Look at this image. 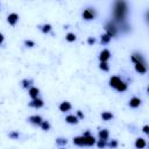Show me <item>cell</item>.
Segmentation results:
<instances>
[{
  "label": "cell",
  "mask_w": 149,
  "mask_h": 149,
  "mask_svg": "<svg viewBox=\"0 0 149 149\" xmlns=\"http://www.w3.org/2000/svg\"><path fill=\"white\" fill-rule=\"evenodd\" d=\"M128 13V6L126 1H116L114 3V9H113V15L114 19L119 22H122L126 19V15Z\"/></svg>",
  "instance_id": "cell-1"
},
{
  "label": "cell",
  "mask_w": 149,
  "mask_h": 149,
  "mask_svg": "<svg viewBox=\"0 0 149 149\" xmlns=\"http://www.w3.org/2000/svg\"><path fill=\"white\" fill-rule=\"evenodd\" d=\"M105 30H106V34L112 38L114 36H116L118 34V28L115 27V24L113 22H107L106 26H105Z\"/></svg>",
  "instance_id": "cell-2"
},
{
  "label": "cell",
  "mask_w": 149,
  "mask_h": 149,
  "mask_svg": "<svg viewBox=\"0 0 149 149\" xmlns=\"http://www.w3.org/2000/svg\"><path fill=\"white\" fill-rule=\"evenodd\" d=\"M81 16H83V19H84V20L90 21V20H93V19L95 17V12H94L92 8H86V9H84V10H83Z\"/></svg>",
  "instance_id": "cell-3"
},
{
  "label": "cell",
  "mask_w": 149,
  "mask_h": 149,
  "mask_svg": "<svg viewBox=\"0 0 149 149\" xmlns=\"http://www.w3.org/2000/svg\"><path fill=\"white\" fill-rule=\"evenodd\" d=\"M141 102H142V100H141L140 98H137V97H133V98L129 99V101H128V106H129L130 108H137V107L141 105Z\"/></svg>",
  "instance_id": "cell-4"
},
{
  "label": "cell",
  "mask_w": 149,
  "mask_h": 149,
  "mask_svg": "<svg viewBox=\"0 0 149 149\" xmlns=\"http://www.w3.org/2000/svg\"><path fill=\"white\" fill-rule=\"evenodd\" d=\"M109 57H111V52L107 49H102L99 54V61L100 62H107L109 59Z\"/></svg>",
  "instance_id": "cell-5"
},
{
  "label": "cell",
  "mask_w": 149,
  "mask_h": 149,
  "mask_svg": "<svg viewBox=\"0 0 149 149\" xmlns=\"http://www.w3.org/2000/svg\"><path fill=\"white\" fill-rule=\"evenodd\" d=\"M17 21H19V15H17L16 13H10V14H8V16H7V22H8L10 26H15V24L17 23Z\"/></svg>",
  "instance_id": "cell-6"
},
{
  "label": "cell",
  "mask_w": 149,
  "mask_h": 149,
  "mask_svg": "<svg viewBox=\"0 0 149 149\" xmlns=\"http://www.w3.org/2000/svg\"><path fill=\"white\" fill-rule=\"evenodd\" d=\"M135 71L140 74H143L147 72V64L146 63H135Z\"/></svg>",
  "instance_id": "cell-7"
},
{
  "label": "cell",
  "mask_w": 149,
  "mask_h": 149,
  "mask_svg": "<svg viewBox=\"0 0 149 149\" xmlns=\"http://www.w3.org/2000/svg\"><path fill=\"white\" fill-rule=\"evenodd\" d=\"M28 105H29L30 107H34V108H41V107H43L44 102H43L42 99L36 98V99H31V101H30Z\"/></svg>",
  "instance_id": "cell-8"
},
{
  "label": "cell",
  "mask_w": 149,
  "mask_h": 149,
  "mask_svg": "<svg viewBox=\"0 0 149 149\" xmlns=\"http://www.w3.org/2000/svg\"><path fill=\"white\" fill-rule=\"evenodd\" d=\"M84 142H85V146L86 147H92L95 144L97 140L93 135H87V136H84Z\"/></svg>",
  "instance_id": "cell-9"
},
{
  "label": "cell",
  "mask_w": 149,
  "mask_h": 149,
  "mask_svg": "<svg viewBox=\"0 0 149 149\" xmlns=\"http://www.w3.org/2000/svg\"><path fill=\"white\" fill-rule=\"evenodd\" d=\"M58 108H59V111H61V112L65 113V112H69V111L72 108V106H71V104H70L69 101H62V102L59 104Z\"/></svg>",
  "instance_id": "cell-10"
},
{
  "label": "cell",
  "mask_w": 149,
  "mask_h": 149,
  "mask_svg": "<svg viewBox=\"0 0 149 149\" xmlns=\"http://www.w3.org/2000/svg\"><path fill=\"white\" fill-rule=\"evenodd\" d=\"M28 120H29V122H31L35 126H40L42 123V121H43V119L40 115H31V116H29Z\"/></svg>",
  "instance_id": "cell-11"
},
{
  "label": "cell",
  "mask_w": 149,
  "mask_h": 149,
  "mask_svg": "<svg viewBox=\"0 0 149 149\" xmlns=\"http://www.w3.org/2000/svg\"><path fill=\"white\" fill-rule=\"evenodd\" d=\"M130 61L135 64V63H146V61L143 59V57L140 55V54H137V52H135V54H133L132 56H130Z\"/></svg>",
  "instance_id": "cell-12"
},
{
  "label": "cell",
  "mask_w": 149,
  "mask_h": 149,
  "mask_svg": "<svg viewBox=\"0 0 149 149\" xmlns=\"http://www.w3.org/2000/svg\"><path fill=\"white\" fill-rule=\"evenodd\" d=\"M28 94H29V97H30L31 99H36V98H38V94H40V90H38L37 87H34V86H31V87L29 88V91H28Z\"/></svg>",
  "instance_id": "cell-13"
},
{
  "label": "cell",
  "mask_w": 149,
  "mask_h": 149,
  "mask_svg": "<svg viewBox=\"0 0 149 149\" xmlns=\"http://www.w3.org/2000/svg\"><path fill=\"white\" fill-rule=\"evenodd\" d=\"M146 146H147V142L143 137H137L135 140V147L137 149H143V148H146Z\"/></svg>",
  "instance_id": "cell-14"
},
{
  "label": "cell",
  "mask_w": 149,
  "mask_h": 149,
  "mask_svg": "<svg viewBox=\"0 0 149 149\" xmlns=\"http://www.w3.org/2000/svg\"><path fill=\"white\" fill-rule=\"evenodd\" d=\"M65 121H66L68 123H70V125H77V123L79 122V119H78L76 115H73V114H70V115H68V116L65 118Z\"/></svg>",
  "instance_id": "cell-15"
},
{
  "label": "cell",
  "mask_w": 149,
  "mask_h": 149,
  "mask_svg": "<svg viewBox=\"0 0 149 149\" xmlns=\"http://www.w3.org/2000/svg\"><path fill=\"white\" fill-rule=\"evenodd\" d=\"M98 136H99V140L107 141V140H108V137H109V133H108V130H107V129H101V130H99Z\"/></svg>",
  "instance_id": "cell-16"
},
{
  "label": "cell",
  "mask_w": 149,
  "mask_h": 149,
  "mask_svg": "<svg viewBox=\"0 0 149 149\" xmlns=\"http://www.w3.org/2000/svg\"><path fill=\"white\" fill-rule=\"evenodd\" d=\"M120 77H118V76H112L111 78H109V86L111 87H113V88H115L116 87V85L120 83Z\"/></svg>",
  "instance_id": "cell-17"
},
{
  "label": "cell",
  "mask_w": 149,
  "mask_h": 149,
  "mask_svg": "<svg viewBox=\"0 0 149 149\" xmlns=\"http://www.w3.org/2000/svg\"><path fill=\"white\" fill-rule=\"evenodd\" d=\"M127 88H128V84H127L126 81H122V80H120V83H119V84L116 85V87H115V90L119 91V92H125Z\"/></svg>",
  "instance_id": "cell-18"
},
{
  "label": "cell",
  "mask_w": 149,
  "mask_h": 149,
  "mask_svg": "<svg viewBox=\"0 0 149 149\" xmlns=\"http://www.w3.org/2000/svg\"><path fill=\"white\" fill-rule=\"evenodd\" d=\"M73 144L78 146V147H84L85 146V142H84V136H76L73 137Z\"/></svg>",
  "instance_id": "cell-19"
},
{
  "label": "cell",
  "mask_w": 149,
  "mask_h": 149,
  "mask_svg": "<svg viewBox=\"0 0 149 149\" xmlns=\"http://www.w3.org/2000/svg\"><path fill=\"white\" fill-rule=\"evenodd\" d=\"M40 29H41V31H42L43 34H49V33L51 31L52 27H51V24H49V23H45V24L41 26V27H40Z\"/></svg>",
  "instance_id": "cell-20"
},
{
  "label": "cell",
  "mask_w": 149,
  "mask_h": 149,
  "mask_svg": "<svg viewBox=\"0 0 149 149\" xmlns=\"http://www.w3.org/2000/svg\"><path fill=\"white\" fill-rule=\"evenodd\" d=\"M114 118V115L111 113V112H102L101 113V119L104 120V121H109V120H112Z\"/></svg>",
  "instance_id": "cell-21"
},
{
  "label": "cell",
  "mask_w": 149,
  "mask_h": 149,
  "mask_svg": "<svg viewBox=\"0 0 149 149\" xmlns=\"http://www.w3.org/2000/svg\"><path fill=\"white\" fill-rule=\"evenodd\" d=\"M111 40H112V38H111L106 33L100 36V42H101V44H108V43L111 42Z\"/></svg>",
  "instance_id": "cell-22"
},
{
  "label": "cell",
  "mask_w": 149,
  "mask_h": 149,
  "mask_svg": "<svg viewBox=\"0 0 149 149\" xmlns=\"http://www.w3.org/2000/svg\"><path fill=\"white\" fill-rule=\"evenodd\" d=\"M65 40H66L68 42H74V41L77 40V36H76V34H73V33H68V34L65 35Z\"/></svg>",
  "instance_id": "cell-23"
},
{
  "label": "cell",
  "mask_w": 149,
  "mask_h": 149,
  "mask_svg": "<svg viewBox=\"0 0 149 149\" xmlns=\"http://www.w3.org/2000/svg\"><path fill=\"white\" fill-rule=\"evenodd\" d=\"M21 84H22V87L23 88H30L31 87V84H33V80L31 79H23L22 81H21Z\"/></svg>",
  "instance_id": "cell-24"
},
{
  "label": "cell",
  "mask_w": 149,
  "mask_h": 149,
  "mask_svg": "<svg viewBox=\"0 0 149 149\" xmlns=\"http://www.w3.org/2000/svg\"><path fill=\"white\" fill-rule=\"evenodd\" d=\"M8 136H9V139H13V140H17V139L20 137V133H19L17 130H12V132L8 134Z\"/></svg>",
  "instance_id": "cell-25"
},
{
  "label": "cell",
  "mask_w": 149,
  "mask_h": 149,
  "mask_svg": "<svg viewBox=\"0 0 149 149\" xmlns=\"http://www.w3.org/2000/svg\"><path fill=\"white\" fill-rule=\"evenodd\" d=\"M40 127L43 129V130H45V132H48L49 129H50V123H49V121H42V123L40 125Z\"/></svg>",
  "instance_id": "cell-26"
},
{
  "label": "cell",
  "mask_w": 149,
  "mask_h": 149,
  "mask_svg": "<svg viewBox=\"0 0 149 149\" xmlns=\"http://www.w3.org/2000/svg\"><path fill=\"white\" fill-rule=\"evenodd\" d=\"M68 143V140L66 139H64V137H58V139H56V144L57 146H65Z\"/></svg>",
  "instance_id": "cell-27"
},
{
  "label": "cell",
  "mask_w": 149,
  "mask_h": 149,
  "mask_svg": "<svg viewBox=\"0 0 149 149\" xmlns=\"http://www.w3.org/2000/svg\"><path fill=\"white\" fill-rule=\"evenodd\" d=\"M95 144H97V147H98L99 149H104V148L107 146V141H104V140H98V141L95 142Z\"/></svg>",
  "instance_id": "cell-28"
},
{
  "label": "cell",
  "mask_w": 149,
  "mask_h": 149,
  "mask_svg": "<svg viewBox=\"0 0 149 149\" xmlns=\"http://www.w3.org/2000/svg\"><path fill=\"white\" fill-rule=\"evenodd\" d=\"M99 69L102 70V71H108V70H109V66H108L107 62H100V64H99Z\"/></svg>",
  "instance_id": "cell-29"
},
{
  "label": "cell",
  "mask_w": 149,
  "mask_h": 149,
  "mask_svg": "<svg viewBox=\"0 0 149 149\" xmlns=\"http://www.w3.org/2000/svg\"><path fill=\"white\" fill-rule=\"evenodd\" d=\"M23 43H24V45H26L27 48H33V47H35V42L31 41V40H26Z\"/></svg>",
  "instance_id": "cell-30"
},
{
  "label": "cell",
  "mask_w": 149,
  "mask_h": 149,
  "mask_svg": "<svg viewBox=\"0 0 149 149\" xmlns=\"http://www.w3.org/2000/svg\"><path fill=\"white\" fill-rule=\"evenodd\" d=\"M107 146H108L109 148L114 149V148H116V147H118V141H116V140H111V141L107 143Z\"/></svg>",
  "instance_id": "cell-31"
},
{
  "label": "cell",
  "mask_w": 149,
  "mask_h": 149,
  "mask_svg": "<svg viewBox=\"0 0 149 149\" xmlns=\"http://www.w3.org/2000/svg\"><path fill=\"white\" fill-rule=\"evenodd\" d=\"M87 43H88L90 45L94 44V43H95V38H94V37H91V36H90V37H87Z\"/></svg>",
  "instance_id": "cell-32"
},
{
  "label": "cell",
  "mask_w": 149,
  "mask_h": 149,
  "mask_svg": "<svg viewBox=\"0 0 149 149\" xmlns=\"http://www.w3.org/2000/svg\"><path fill=\"white\" fill-rule=\"evenodd\" d=\"M76 116H77L78 119H80V120H81V119H84V114H83V112H81V111H77V115H76Z\"/></svg>",
  "instance_id": "cell-33"
},
{
  "label": "cell",
  "mask_w": 149,
  "mask_h": 149,
  "mask_svg": "<svg viewBox=\"0 0 149 149\" xmlns=\"http://www.w3.org/2000/svg\"><path fill=\"white\" fill-rule=\"evenodd\" d=\"M143 133H144V134H148V133H149V127H148L147 125L143 127Z\"/></svg>",
  "instance_id": "cell-34"
},
{
  "label": "cell",
  "mask_w": 149,
  "mask_h": 149,
  "mask_svg": "<svg viewBox=\"0 0 149 149\" xmlns=\"http://www.w3.org/2000/svg\"><path fill=\"white\" fill-rule=\"evenodd\" d=\"M3 40H5V36H3V34H2V33H0V44H2Z\"/></svg>",
  "instance_id": "cell-35"
},
{
  "label": "cell",
  "mask_w": 149,
  "mask_h": 149,
  "mask_svg": "<svg viewBox=\"0 0 149 149\" xmlns=\"http://www.w3.org/2000/svg\"><path fill=\"white\" fill-rule=\"evenodd\" d=\"M59 149H64V148H59Z\"/></svg>",
  "instance_id": "cell-36"
}]
</instances>
